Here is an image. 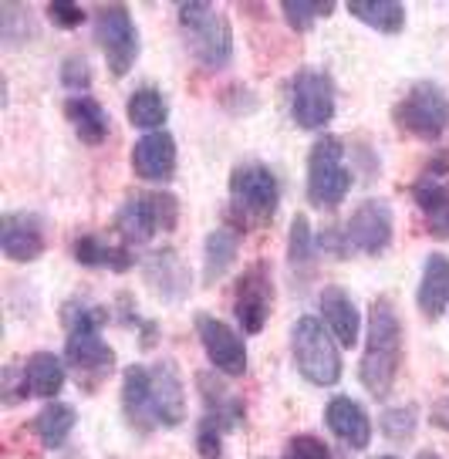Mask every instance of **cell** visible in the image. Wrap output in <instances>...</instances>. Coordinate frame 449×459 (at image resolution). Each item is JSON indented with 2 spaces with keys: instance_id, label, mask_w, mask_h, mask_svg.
Returning <instances> with one entry per match:
<instances>
[{
  "instance_id": "cell-20",
  "label": "cell",
  "mask_w": 449,
  "mask_h": 459,
  "mask_svg": "<svg viewBox=\"0 0 449 459\" xmlns=\"http://www.w3.org/2000/svg\"><path fill=\"white\" fill-rule=\"evenodd\" d=\"M416 304L429 321L446 315L449 307V257L446 254H429L422 264L419 290H416Z\"/></svg>"
},
{
  "instance_id": "cell-5",
  "label": "cell",
  "mask_w": 449,
  "mask_h": 459,
  "mask_svg": "<svg viewBox=\"0 0 449 459\" xmlns=\"http://www.w3.org/2000/svg\"><path fill=\"white\" fill-rule=\"evenodd\" d=\"M351 189V172L345 166V145L334 135H321L307 156V200L318 210H334Z\"/></svg>"
},
{
  "instance_id": "cell-12",
  "label": "cell",
  "mask_w": 449,
  "mask_h": 459,
  "mask_svg": "<svg viewBox=\"0 0 449 459\" xmlns=\"http://www.w3.org/2000/svg\"><path fill=\"white\" fill-rule=\"evenodd\" d=\"M196 334H200L206 359L213 361V368H220V372L230 375V378L246 372L244 338H240L230 325H223V321L213 315H196Z\"/></svg>"
},
{
  "instance_id": "cell-9",
  "label": "cell",
  "mask_w": 449,
  "mask_h": 459,
  "mask_svg": "<svg viewBox=\"0 0 449 459\" xmlns=\"http://www.w3.org/2000/svg\"><path fill=\"white\" fill-rule=\"evenodd\" d=\"M290 118L307 132L324 129L334 118V85L318 68H301L290 78Z\"/></svg>"
},
{
  "instance_id": "cell-18",
  "label": "cell",
  "mask_w": 449,
  "mask_h": 459,
  "mask_svg": "<svg viewBox=\"0 0 449 459\" xmlns=\"http://www.w3.org/2000/svg\"><path fill=\"white\" fill-rule=\"evenodd\" d=\"M412 200L422 210L426 230L433 237H449V179L439 172H426L412 183Z\"/></svg>"
},
{
  "instance_id": "cell-15",
  "label": "cell",
  "mask_w": 449,
  "mask_h": 459,
  "mask_svg": "<svg viewBox=\"0 0 449 459\" xmlns=\"http://www.w3.org/2000/svg\"><path fill=\"white\" fill-rule=\"evenodd\" d=\"M132 169L149 183H166L176 172V143L169 132H149L132 149Z\"/></svg>"
},
{
  "instance_id": "cell-38",
  "label": "cell",
  "mask_w": 449,
  "mask_h": 459,
  "mask_svg": "<svg viewBox=\"0 0 449 459\" xmlns=\"http://www.w3.org/2000/svg\"><path fill=\"white\" fill-rule=\"evenodd\" d=\"M47 17H51L58 28H78V24L85 21V11H82V7H74V4L58 0V4H51V7H47Z\"/></svg>"
},
{
  "instance_id": "cell-29",
  "label": "cell",
  "mask_w": 449,
  "mask_h": 459,
  "mask_svg": "<svg viewBox=\"0 0 449 459\" xmlns=\"http://www.w3.org/2000/svg\"><path fill=\"white\" fill-rule=\"evenodd\" d=\"M125 115L135 129L160 132V126H166V118H169V105L156 88H139L125 101Z\"/></svg>"
},
{
  "instance_id": "cell-19",
  "label": "cell",
  "mask_w": 449,
  "mask_h": 459,
  "mask_svg": "<svg viewBox=\"0 0 449 459\" xmlns=\"http://www.w3.org/2000/svg\"><path fill=\"white\" fill-rule=\"evenodd\" d=\"M65 359H68V365H72L74 372L102 378L116 365V351L102 342V331H68Z\"/></svg>"
},
{
  "instance_id": "cell-41",
  "label": "cell",
  "mask_w": 449,
  "mask_h": 459,
  "mask_svg": "<svg viewBox=\"0 0 449 459\" xmlns=\"http://www.w3.org/2000/svg\"><path fill=\"white\" fill-rule=\"evenodd\" d=\"M378 459H395V456H378Z\"/></svg>"
},
{
  "instance_id": "cell-21",
  "label": "cell",
  "mask_w": 449,
  "mask_h": 459,
  "mask_svg": "<svg viewBox=\"0 0 449 459\" xmlns=\"http://www.w3.org/2000/svg\"><path fill=\"white\" fill-rule=\"evenodd\" d=\"M200 392H203V402H206V419L200 426H210V429L217 432H230L240 426L244 402L237 399L223 382H217L213 375H200Z\"/></svg>"
},
{
  "instance_id": "cell-27",
  "label": "cell",
  "mask_w": 449,
  "mask_h": 459,
  "mask_svg": "<svg viewBox=\"0 0 449 459\" xmlns=\"http://www.w3.org/2000/svg\"><path fill=\"white\" fill-rule=\"evenodd\" d=\"M74 422H78L74 405H68V402H51V405H44L41 412H38V419H34V432H38L41 446L61 449V446L68 443Z\"/></svg>"
},
{
  "instance_id": "cell-28",
  "label": "cell",
  "mask_w": 449,
  "mask_h": 459,
  "mask_svg": "<svg viewBox=\"0 0 449 459\" xmlns=\"http://www.w3.org/2000/svg\"><path fill=\"white\" fill-rule=\"evenodd\" d=\"M24 375H28L30 395H38V399H55L61 388H65V365L51 351L30 355L28 365H24Z\"/></svg>"
},
{
  "instance_id": "cell-37",
  "label": "cell",
  "mask_w": 449,
  "mask_h": 459,
  "mask_svg": "<svg viewBox=\"0 0 449 459\" xmlns=\"http://www.w3.org/2000/svg\"><path fill=\"white\" fill-rule=\"evenodd\" d=\"M28 392H30L28 375L17 372L14 365H7V368H4V402H7V405H17L21 399H28Z\"/></svg>"
},
{
  "instance_id": "cell-25",
  "label": "cell",
  "mask_w": 449,
  "mask_h": 459,
  "mask_svg": "<svg viewBox=\"0 0 449 459\" xmlns=\"http://www.w3.org/2000/svg\"><path fill=\"white\" fill-rule=\"evenodd\" d=\"M237 254H240V237L230 227L213 230L203 247V284H217L220 277L233 267Z\"/></svg>"
},
{
  "instance_id": "cell-39",
  "label": "cell",
  "mask_w": 449,
  "mask_h": 459,
  "mask_svg": "<svg viewBox=\"0 0 449 459\" xmlns=\"http://www.w3.org/2000/svg\"><path fill=\"white\" fill-rule=\"evenodd\" d=\"M429 419H433L436 429L449 432V399H439V402H436L433 412H429Z\"/></svg>"
},
{
  "instance_id": "cell-16",
  "label": "cell",
  "mask_w": 449,
  "mask_h": 459,
  "mask_svg": "<svg viewBox=\"0 0 449 459\" xmlns=\"http://www.w3.org/2000/svg\"><path fill=\"white\" fill-rule=\"evenodd\" d=\"M324 422L351 449H368V443H372V419L351 395H334L324 405Z\"/></svg>"
},
{
  "instance_id": "cell-34",
  "label": "cell",
  "mask_w": 449,
  "mask_h": 459,
  "mask_svg": "<svg viewBox=\"0 0 449 459\" xmlns=\"http://www.w3.org/2000/svg\"><path fill=\"white\" fill-rule=\"evenodd\" d=\"M281 459H332V449L321 443L318 436H294L284 446V456Z\"/></svg>"
},
{
  "instance_id": "cell-7",
  "label": "cell",
  "mask_w": 449,
  "mask_h": 459,
  "mask_svg": "<svg viewBox=\"0 0 449 459\" xmlns=\"http://www.w3.org/2000/svg\"><path fill=\"white\" fill-rule=\"evenodd\" d=\"M395 126L416 139H439L449 126V99L433 82H416L395 105Z\"/></svg>"
},
{
  "instance_id": "cell-40",
  "label": "cell",
  "mask_w": 449,
  "mask_h": 459,
  "mask_svg": "<svg viewBox=\"0 0 449 459\" xmlns=\"http://www.w3.org/2000/svg\"><path fill=\"white\" fill-rule=\"evenodd\" d=\"M419 459H443V456H439V453H433V449H422Z\"/></svg>"
},
{
  "instance_id": "cell-31",
  "label": "cell",
  "mask_w": 449,
  "mask_h": 459,
  "mask_svg": "<svg viewBox=\"0 0 449 459\" xmlns=\"http://www.w3.org/2000/svg\"><path fill=\"white\" fill-rule=\"evenodd\" d=\"M311 257H315L311 223H307V216H298V220L290 223V267H294V273L307 271V267H311Z\"/></svg>"
},
{
  "instance_id": "cell-6",
  "label": "cell",
  "mask_w": 449,
  "mask_h": 459,
  "mask_svg": "<svg viewBox=\"0 0 449 459\" xmlns=\"http://www.w3.org/2000/svg\"><path fill=\"white\" fill-rule=\"evenodd\" d=\"M179 216V203L173 193L156 189V193H139L132 200L122 203L116 216V230L129 240V244H149L152 237L169 233Z\"/></svg>"
},
{
  "instance_id": "cell-17",
  "label": "cell",
  "mask_w": 449,
  "mask_h": 459,
  "mask_svg": "<svg viewBox=\"0 0 449 459\" xmlns=\"http://www.w3.org/2000/svg\"><path fill=\"white\" fill-rule=\"evenodd\" d=\"M321 321L334 334L338 344L351 348V344L358 342L362 317H358V307H355V301H351V294H348L345 287L332 284L321 290Z\"/></svg>"
},
{
  "instance_id": "cell-11",
  "label": "cell",
  "mask_w": 449,
  "mask_h": 459,
  "mask_svg": "<svg viewBox=\"0 0 449 459\" xmlns=\"http://www.w3.org/2000/svg\"><path fill=\"white\" fill-rule=\"evenodd\" d=\"M345 244L358 254L378 257L392 244V206L385 200H365L355 206V213L345 227Z\"/></svg>"
},
{
  "instance_id": "cell-22",
  "label": "cell",
  "mask_w": 449,
  "mask_h": 459,
  "mask_svg": "<svg viewBox=\"0 0 449 459\" xmlns=\"http://www.w3.org/2000/svg\"><path fill=\"white\" fill-rule=\"evenodd\" d=\"M122 409H125V419L139 432H149L156 426L152 405H149V368L145 365H129L125 368V378H122Z\"/></svg>"
},
{
  "instance_id": "cell-1",
  "label": "cell",
  "mask_w": 449,
  "mask_h": 459,
  "mask_svg": "<svg viewBox=\"0 0 449 459\" xmlns=\"http://www.w3.org/2000/svg\"><path fill=\"white\" fill-rule=\"evenodd\" d=\"M402 368V321L389 298H376L368 307V334L362 355V385L372 395H389Z\"/></svg>"
},
{
  "instance_id": "cell-24",
  "label": "cell",
  "mask_w": 449,
  "mask_h": 459,
  "mask_svg": "<svg viewBox=\"0 0 449 459\" xmlns=\"http://www.w3.org/2000/svg\"><path fill=\"white\" fill-rule=\"evenodd\" d=\"M72 254L78 264H85V267H102V271H116V273H125L132 271V250L125 244H108L102 237H78L72 247Z\"/></svg>"
},
{
  "instance_id": "cell-36",
  "label": "cell",
  "mask_w": 449,
  "mask_h": 459,
  "mask_svg": "<svg viewBox=\"0 0 449 459\" xmlns=\"http://www.w3.org/2000/svg\"><path fill=\"white\" fill-rule=\"evenodd\" d=\"M61 82L68 88H88L91 82V68H88V61L82 55H72L65 65H61Z\"/></svg>"
},
{
  "instance_id": "cell-35",
  "label": "cell",
  "mask_w": 449,
  "mask_h": 459,
  "mask_svg": "<svg viewBox=\"0 0 449 459\" xmlns=\"http://www.w3.org/2000/svg\"><path fill=\"white\" fill-rule=\"evenodd\" d=\"M0 24H4V41L14 44L21 41L24 34H30V14L24 11V7H17V4H4V11H0Z\"/></svg>"
},
{
  "instance_id": "cell-4",
  "label": "cell",
  "mask_w": 449,
  "mask_h": 459,
  "mask_svg": "<svg viewBox=\"0 0 449 459\" xmlns=\"http://www.w3.org/2000/svg\"><path fill=\"white\" fill-rule=\"evenodd\" d=\"M281 206V183L263 162H244L230 172V210L244 227H267Z\"/></svg>"
},
{
  "instance_id": "cell-23",
  "label": "cell",
  "mask_w": 449,
  "mask_h": 459,
  "mask_svg": "<svg viewBox=\"0 0 449 459\" xmlns=\"http://www.w3.org/2000/svg\"><path fill=\"white\" fill-rule=\"evenodd\" d=\"M65 115H68V122L74 126V132H78L82 143L102 145L105 139H108L112 122H108L105 108L91 99V95H74V99H68L65 101Z\"/></svg>"
},
{
  "instance_id": "cell-32",
  "label": "cell",
  "mask_w": 449,
  "mask_h": 459,
  "mask_svg": "<svg viewBox=\"0 0 449 459\" xmlns=\"http://www.w3.org/2000/svg\"><path fill=\"white\" fill-rule=\"evenodd\" d=\"M281 11H284V17H288V24L294 30H311V24L318 21V17H328L334 11L332 4H294V0H284L281 4Z\"/></svg>"
},
{
  "instance_id": "cell-2",
  "label": "cell",
  "mask_w": 449,
  "mask_h": 459,
  "mask_svg": "<svg viewBox=\"0 0 449 459\" xmlns=\"http://www.w3.org/2000/svg\"><path fill=\"white\" fill-rule=\"evenodd\" d=\"M179 30L186 41L189 55L203 68L220 72L230 65L233 55V28L227 14L213 4H179Z\"/></svg>"
},
{
  "instance_id": "cell-10",
  "label": "cell",
  "mask_w": 449,
  "mask_h": 459,
  "mask_svg": "<svg viewBox=\"0 0 449 459\" xmlns=\"http://www.w3.org/2000/svg\"><path fill=\"white\" fill-rule=\"evenodd\" d=\"M271 307H274V273L267 260H254L237 281L233 317L246 334H261L271 317Z\"/></svg>"
},
{
  "instance_id": "cell-3",
  "label": "cell",
  "mask_w": 449,
  "mask_h": 459,
  "mask_svg": "<svg viewBox=\"0 0 449 459\" xmlns=\"http://www.w3.org/2000/svg\"><path fill=\"white\" fill-rule=\"evenodd\" d=\"M290 348H294V365L301 378L311 385H334L341 378V351L334 344V334L324 328L321 317H298L290 331Z\"/></svg>"
},
{
  "instance_id": "cell-33",
  "label": "cell",
  "mask_w": 449,
  "mask_h": 459,
  "mask_svg": "<svg viewBox=\"0 0 449 459\" xmlns=\"http://www.w3.org/2000/svg\"><path fill=\"white\" fill-rule=\"evenodd\" d=\"M382 432L389 439H409L416 432V409L412 405H402V409H389L382 416Z\"/></svg>"
},
{
  "instance_id": "cell-13",
  "label": "cell",
  "mask_w": 449,
  "mask_h": 459,
  "mask_svg": "<svg viewBox=\"0 0 449 459\" xmlns=\"http://www.w3.org/2000/svg\"><path fill=\"white\" fill-rule=\"evenodd\" d=\"M149 405H152L156 426H179L186 419L183 378H179V372H176V365L169 359L156 361L149 368Z\"/></svg>"
},
{
  "instance_id": "cell-14",
  "label": "cell",
  "mask_w": 449,
  "mask_h": 459,
  "mask_svg": "<svg viewBox=\"0 0 449 459\" xmlns=\"http://www.w3.org/2000/svg\"><path fill=\"white\" fill-rule=\"evenodd\" d=\"M0 250L7 260L30 264L44 254V223L38 213H7L0 227Z\"/></svg>"
},
{
  "instance_id": "cell-8",
  "label": "cell",
  "mask_w": 449,
  "mask_h": 459,
  "mask_svg": "<svg viewBox=\"0 0 449 459\" xmlns=\"http://www.w3.org/2000/svg\"><path fill=\"white\" fill-rule=\"evenodd\" d=\"M91 21H95V38L102 44L108 72L116 74V78L129 74L135 57H139V30H135L129 7L108 4V7H99L91 14Z\"/></svg>"
},
{
  "instance_id": "cell-26",
  "label": "cell",
  "mask_w": 449,
  "mask_h": 459,
  "mask_svg": "<svg viewBox=\"0 0 449 459\" xmlns=\"http://www.w3.org/2000/svg\"><path fill=\"white\" fill-rule=\"evenodd\" d=\"M145 277H149V284L156 287L160 294H166L169 301L176 298H183V290L189 284V273L186 267L179 264L173 250H162V254H152V257L145 260Z\"/></svg>"
},
{
  "instance_id": "cell-30",
  "label": "cell",
  "mask_w": 449,
  "mask_h": 459,
  "mask_svg": "<svg viewBox=\"0 0 449 459\" xmlns=\"http://www.w3.org/2000/svg\"><path fill=\"white\" fill-rule=\"evenodd\" d=\"M348 14L362 21L368 28L382 30V34H399L406 28V7L395 0H372V4H351Z\"/></svg>"
}]
</instances>
